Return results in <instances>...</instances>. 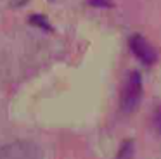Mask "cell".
Returning a JSON list of instances; mask_svg holds the SVG:
<instances>
[{
    "mask_svg": "<svg viewBox=\"0 0 161 159\" xmlns=\"http://www.w3.org/2000/svg\"><path fill=\"white\" fill-rule=\"evenodd\" d=\"M142 100V78L137 71H132L119 93V109L125 114H132Z\"/></svg>",
    "mask_w": 161,
    "mask_h": 159,
    "instance_id": "6da1fadb",
    "label": "cell"
},
{
    "mask_svg": "<svg viewBox=\"0 0 161 159\" xmlns=\"http://www.w3.org/2000/svg\"><path fill=\"white\" fill-rule=\"evenodd\" d=\"M0 159H43V151L31 140H16L0 147Z\"/></svg>",
    "mask_w": 161,
    "mask_h": 159,
    "instance_id": "7a4b0ae2",
    "label": "cell"
},
{
    "mask_svg": "<svg viewBox=\"0 0 161 159\" xmlns=\"http://www.w3.org/2000/svg\"><path fill=\"white\" fill-rule=\"evenodd\" d=\"M128 45H130V50L133 52V55H135L142 64L151 66V64L156 62V59H158L156 48H154L142 35H133V36L130 38Z\"/></svg>",
    "mask_w": 161,
    "mask_h": 159,
    "instance_id": "3957f363",
    "label": "cell"
},
{
    "mask_svg": "<svg viewBox=\"0 0 161 159\" xmlns=\"http://www.w3.org/2000/svg\"><path fill=\"white\" fill-rule=\"evenodd\" d=\"M133 152H135V144H133L132 138H128V140H125L121 144L116 159H132L133 157Z\"/></svg>",
    "mask_w": 161,
    "mask_h": 159,
    "instance_id": "277c9868",
    "label": "cell"
},
{
    "mask_svg": "<svg viewBox=\"0 0 161 159\" xmlns=\"http://www.w3.org/2000/svg\"><path fill=\"white\" fill-rule=\"evenodd\" d=\"M28 21L33 26L40 28V30H43V31H52V24L49 23V19H47L43 14H31V16L28 17Z\"/></svg>",
    "mask_w": 161,
    "mask_h": 159,
    "instance_id": "5b68a950",
    "label": "cell"
},
{
    "mask_svg": "<svg viewBox=\"0 0 161 159\" xmlns=\"http://www.w3.org/2000/svg\"><path fill=\"white\" fill-rule=\"evenodd\" d=\"M92 7H99V9H113L114 2L113 0H88Z\"/></svg>",
    "mask_w": 161,
    "mask_h": 159,
    "instance_id": "8992f818",
    "label": "cell"
},
{
    "mask_svg": "<svg viewBox=\"0 0 161 159\" xmlns=\"http://www.w3.org/2000/svg\"><path fill=\"white\" fill-rule=\"evenodd\" d=\"M153 126H154V130L161 135V107L156 109L154 114H153Z\"/></svg>",
    "mask_w": 161,
    "mask_h": 159,
    "instance_id": "52a82bcc",
    "label": "cell"
},
{
    "mask_svg": "<svg viewBox=\"0 0 161 159\" xmlns=\"http://www.w3.org/2000/svg\"><path fill=\"white\" fill-rule=\"evenodd\" d=\"M28 3V0H11V5L12 7H23Z\"/></svg>",
    "mask_w": 161,
    "mask_h": 159,
    "instance_id": "ba28073f",
    "label": "cell"
},
{
    "mask_svg": "<svg viewBox=\"0 0 161 159\" xmlns=\"http://www.w3.org/2000/svg\"><path fill=\"white\" fill-rule=\"evenodd\" d=\"M50 3H56V2H61V0H49Z\"/></svg>",
    "mask_w": 161,
    "mask_h": 159,
    "instance_id": "9c48e42d",
    "label": "cell"
}]
</instances>
